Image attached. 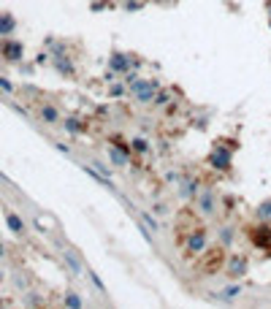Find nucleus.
Returning <instances> with one entry per match:
<instances>
[{
  "mask_svg": "<svg viewBox=\"0 0 271 309\" xmlns=\"http://www.w3.org/2000/svg\"><path fill=\"white\" fill-rule=\"evenodd\" d=\"M63 258H65V263L71 266V271H74V277H82V263H79V258L74 255V250H65V252H63Z\"/></svg>",
  "mask_w": 271,
  "mask_h": 309,
  "instance_id": "obj_14",
  "label": "nucleus"
},
{
  "mask_svg": "<svg viewBox=\"0 0 271 309\" xmlns=\"http://www.w3.org/2000/svg\"><path fill=\"white\" fill-rule=\"evenodd\" d=\"M144 3H147V0H125V11H130V14H133V11H141Z\"/></svg>",
  "mask_w": 271,
  "mask_h": 309,
  "instance_id": "obj_21",
  "label": "nucleus"
},
{
  "mask_svg": "<svg viewBox=\"0 0 271 309\" xmlns=\"http://www.w3.org/2000/svg\"><path fill=\"white\" fill-rule=\"evenodd\" d=\"M157 90H160V82H155V79H136V84L130 87V95L136 98V103H155V95Z\"/></svg>",
  "mask_w": 271,
  "mask_h": 309,
  "instance_id": "obj_3",
  "label": "nucleus"
},
{
  "mask_svg": "<svg viewBox=\"0 0 271 309\" xmlns=\"http://www.w3.org/2000/svg\"><path fill=\"white\" fill-rule=\"evenodd\" d=\"M0 55L9 60V63H19L25 55V46L19 41H14V38H9V41H3V46H0Z\"/></svg>",
  "mask_w": 271,
  "mask_h": 309,
  "instance_id": "obj_9",
  "label": "nucleus"
},
{
  "mask_svg": "<svg viewBox=\"0 0 271 309\" xmlns=\"http://www.w3.org/2000/svg\"><path fill=\"white\" fill-rule=\"evenodd\" d=\"M3 252H6V247H3V244H0V258H3Z\"/></svg>",
  "mask_w": 271,
  "mask_h": 309,
  "instance_id": "obj_26",
  "label": "nucleus"
},
{
  "mask_svg": "<svg viewBox=\"0 0 271 309\" xmlns=\"http://www.w3.org/2000/svg\"><path fill=\"white\" fill-rule=\"evenodd\" d=\"M247 236H249V241H252L257 250L271 252V223H260V225L247 228Z\"/></svg>",
  "mask_w": 271,
  "mask_h": 309,
  "instance_id": "obj_5",
  "label": "nucleus"
},
{
  "mask_svg": "<svg viewBox=\"0 0 271 309\" xmlns=\"http://www.w3.org/2000/svg\"><path fill=\"white\" fill-rule=\"evenodd\" d=\"M241 293V285H230V287H225V290L220 293V298H225V301H230V298H236V295Z\"/></svg>",
  "mask_w": 271,
  "mask_h": 309,
  "instance_id": "obj_20",
  "label": "nucleus"
},
{
  "mask_svg": "<svg viewBox=\"0 0 271 309\" xmlns=\"http://www.w3.org/2000/svg\"><path fill=\"white\" fill-rule=\"evenodd\" d=\"M63 304H65V306H74V309H79V306H82V298H79V293H65Z\"/></svg>",
  "mask_w": 271,
  "mask_h": 309,
  "instance_id": "obj_19",
  "label": "nucleus"
},
{
  "mask_svg": "<svg viewBox=\"0 0 271 309\" xmlns=\"http://www.w3.org/2000/svg\"><path fill=\"white\" fill-rule=\"evenodd\" d=\"M122 3H125V0H122Z\"/></svg>",
  "mask_w": 271,
  "mask_h": 309,
  "instance_id": "obj_28",
  "label": "nucleus"
},
{
  "mask_svg": "<svg viewBox=\"0 0 271 309\" xmlns=\"http://www.w3.org/2000/svg\"><path fill=\"white\" fill-rule=\"evenodd\" d=\"M206 163L211 166V169H217V171H230V166H233V152H230L228 146H222V144H214V149L209 152Z\"/></svg>",
  "mask_w": 271,
  "mask_h": 309,
  "instance_id": "obj_4",
  "label": "nucleus"
},
{
  "mask_svg": "<svg viewBox=\"0 0 271 309\" xmlns=\"http://www.w3.org/2000/svg\"><path fill=\"white\" fill-rule=\"evenodd\" d=\"M90 282H92V285H95V287H98V290H101V293H106V285L101 282V277H98L95 271H90Z\"/></svg>",
  "mask_w": 271,
  "mask_h": 309,
  "instance_id": "obj_23",
  "label": "nucleus"
},
{
  "mask_svg": "<svg viewBox=\"0 0 271 309\" xmlns=\"http://www.w3.org/2000/svg\"><path fill=\"white\" fill-rule=\"evenodd\" d=\"M6 225H9L11 231L17 233V236H22V233L28 231V225H25V220L19 217V214H14V212H6Z\"/></svg>",
  "mask_w": 271,
  "mask_h": 309,
  "instance_id": "obj_11",
  "label": "nucleus"
},
{
  "mask_svg": "<svg viewBox=\"0 0 271 309\" xmlns=\"http://www.w3.org/2000/svg\"><path fill=\"white\" fill-rule=\"evenodd\" d=\"M17 30V19L11 14H0V36H11Z\"/></svg>",
  "mask_w": 271,
  "mask_h": 309,
  "instance_id": "obj_13",
  "label": "nucleus"
},
{
  "mask_svg": "<svg viewBox=\"0 0 271 309\" xmlns=\"http://www.w3.org/2000/svg\"><path fill=\"white\" fill-rule=\"evenodd\" d=\"M171 100V90H157V95H155V103L157 106H166Z\"/></svg>",
  "mask_w": 271,
  "mask_h": 309,
  "instance_id": "obj_22",
  "label": "nucleus"
},
{
  "mask_svg": "<svg viewBox=\"0 0 271 309\" xmlns=\"http://www.w3.org/2000/svg\"><path fill=\"white\" fill-rule=\"evenodd\" d=\"M130 146H133V154H147L149 152V141L141 138V136H136L133 141H130Z\"/></svg>",
  "mask_w": 271,
  "mask_h": 309,
  "instance_id": "obj_17",
  "label": "nucleus"
},
{
  "mask_svg": "<svg viewBox=\"0 0 271 309\" xmlns=\"http://www.w3.org/2000/svg\"><path fill=\"white\" fill-rule=\"evenodd\" d=\"M0 306H3V301H0Z\"/></svg>",
  "mask_w": 271,
  "mask_h": 309,
  "instance_id": "obj_27",
  "label": "nucleus"
},
{
  "mask_svg": "<svg viewBox=\"0 0 271 309\" xmlns=\"http://www.w3.org/2000/svg\"><path fill=\"white\" fill-rule=\"evenodd\" d=\"M125 87H128V84H114V87H111V98H120V95H125Z\"/></svg>",
  "mask_w": 271,
  "mask_h": 309,
  "instance_id": "obj_24",
  "label": "nucleus"
},
{
  "mask_svg": "<svg viewBox=\"0 0 271 309\" xmlns=\"http://www.w3.org/2000/svg\"><path fill=\"white\" fill-rule=\"evenodd\" d=\"M182 250H184V258H195V255H201L203 250H206V228H203V225H195L193 231L184 236Z\"/></svg>",
  "mask_w": 271,
  "mask_h": 309,
  "instance_id": "obj_2",
  "label": "nucleus"
},
{
  "mask_svg": "<svg viewBox=\"0 0 271 309\" xmlns=\"http://www.w3.org/2000/svg\"><path fill=\"white\" fill-rule=\"evenodd\" d=\"M225 244H217V247H209L198 255V263H195V271L203 274V277H211V274L222 271L225 268Z\"/></svg>",
  "mask_w": 271,
  "mask_h": 309,
  "instance_id": "obj_1",
  "label": "nucleus"
},
{
  "mask_svg": "<svg viewBox=\"0 0 271 309\" xmlns=\"http://www.w3.org/2000/svg\"><path fill=\"white\" fill-rule=\"evenodd\" d=\"M109 160L114 166H128L130 163V154L122 152V149H117V146H109Z\"/></svg>",
  "mask_w": 271,
  "mask_h": 309,
  "instance_id": "obj_12",
  "label": "nucleus"
},
{
  "mask_svg": "<svg viewBox=\"0 0 271 309\" xmlns=\"http://www.w3.org/2000/svg\"><path fill=\"white\" fill-rule=\"evenodd\" d=\"M195 204H198V212L201 214H214L217 212V196L209 190V187H201L195 193Z\"/></svg>",
  "mask_w": 271,
  "mask_h": 309,
  "instance_id": "obj_7",
  "label": "nucleus"
},
{
  "mask_svg": "<svg viewBox=\"0 0 271 309\" xmlns=\"http://www.w3.org/2000/svg\"><path fill=\"white\" fill-rule=\"evenodd\" d=\"M133 65H138V60H133L130 55H120V52H114V55L109 57V68L114 73H128Z\"/></svg>",
  "mask_w": 271,
  "mask_h": 309,
  "instance_id": "obj_8",
  "label": "nucleus"
},
{
  "mask_svg": "<svg viewBox=\"0 0 271 309\" xmlns=\"http://www.w3.org/2000/svg\"><path fill=\"white\" fill-rule=\"evenodd\" d=\"M38 117H41V122H46V125H57V122H60V111H57L55 106H49V103L41 106Z\"/></svg>",
  "mask_w": 271,
  "mask_h": 309,
  "instance_id": "obj_10",
  "label": "nucleus"
},
{
  "mask_svg": "<svg viewBox=\"0 0 271 309\" xmlns=\"http://www.w3.org/2000/svg\"><path fill=\"white\" fill-rule=\"evenodd\" d=\"M65 130H68V133H84V130H87V125H84L79 117H68V119H65Z\"/></svg>",
  "mask_w": 271,
  "mask_h": 309,
  "instance_id": "obj_15",
  "label": "nucleus"
},
{
  "mask_svg": "<svg viewBox=\"0 0 271 309\" xmlns=\"http://www.w3.org/2000/svg\"><path fill=\"white\" fill-rule=\"evenodd\" d=\"M141 220H144V225H147L149 231H160V223H157V220L152 217L149 212H141Z\"/></svg>",
  "mask_w": 271,
  "mask_h": 309,
  "instance_id": "obj_18",
  "label": "nucleus"
},
{
  "mask_svg": "<svg viewBox=\"0 0 271 309\" xmlns=\"http://www.w3.org/2000/svg\"><path fill=\"white\" fill-rule=\"evenodd\" d=\"M247 268H249V263H247V258L244 255H239V252H233V255H228L225 258V277L228 279H241L244 274H247Z\"/></svg>",
  "mask_w": 271,
  "mask_h": 309,
  "instance_id": "obj_6",
  "label": "nucleus"
},
{
  "mask_svg": "<svg viewBox=\"0 0 271 309\" xmlns=\"http://www.w3.org/2000/svg\"><path fill=\"white\" fill-rule=\"evenodd\" d=\"M255 214H257L260 223H271V201H263V204L255 209Z\"/></svg>",
  "mask_w": 271,
  "mask_h": 309,
  "instance_id": "obj_16",
  "label": "nucleus"
},
{
  "mask_svg": "<svg viewBox=\"0 0 271 309\" xmlns=\"http://www.w3.org/2000/svg\"><path fill=\"white\" fill-rule=\"evenodd\" d=\"M0 90H3V92H14V84H11L6 76H0Z\"/></svg>",
  "mask_w": 271,
  "mask_h": 309,
  "instance_id": "obj_25",
  "label": "nucleus"
}]
</instances>
